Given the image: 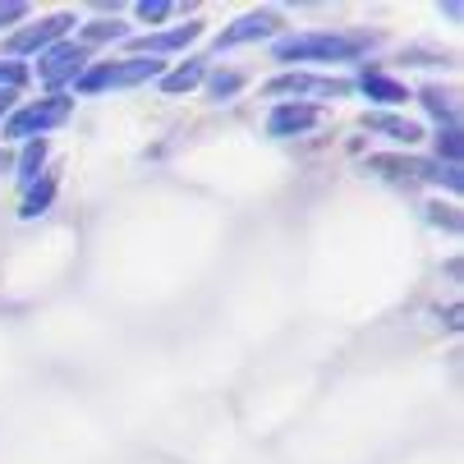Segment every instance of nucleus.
Masks as SVG:
<instances>
[{
    "instance_id": "f257e3e1",
    "label": "nucleus",
    "mask_w": 464,
    "mask_h": 464,
    "mask_svg": "<svg viewBox=\"0 0 464 464\" xmlns=\"http://www.w3.org/2000/svg\"><path fill=\"white\" fill-rule=\"evenodd\" d=\"M377 37L372 33H295V37H281L272 46V60L276 64H341V60H359Z\"/></svg>"
},
{
    "instance_id": "f03ea898",
    "label": "nucleus",
    "mask_w": 464,
    "mask_h": 464,
    "mask_svg": "<svg viewBox=\"0 0 464 464\" xmlns=\"http://www.w3.org/2000/svg\"><path fill=\"white\" fill-rule=\"evenodd\" d=\"M166 74V60H152V55H134V60H97L79 74L74 92L83 97H97V92H115V88H143V83H157Z\"/></svg>"
},
{
    "instance_id": "7ed1b4c3",
    "label": "nucleus",
    "mask_w": 464,
    "mask_h": 464,
    "mask_svg": "<svg viewBox=\"0 0 464 464\" xmlns=\"http://www.w3.org/2000/svg\"><path fill=\"white\" fill-rule=\"evenodd\" d=\"M74 115V97H37V102H24L5 115V139H37V134H51V129H60L64 120Z\"/></svg>"
},
{
    "instance_id": "20e7f679",
    "label": "nucleus",
    "mask_w": 464,
    "mask_h": 464,
    "mask_svg": "<svg viewBox=\"0 0 464 464\" xmlns=\"http://www.w3.org/2000/svg\"><path fill=\"white\" fill-rule=\"evenodd\" d=\"M354 92V83H345V79H326V74H308V70H290V74H281V79H272V83H262V97H276V102H304V97H313V102H336V97H350Z\"/></svg>"
},
{
    "instance_id": "39448f33",
    "label": "nucleus",
    "mask_w": 464,
    "mask_h": 464,
    "mask_svg": "<svg viewBox=\"0 0 464 464\" xmlns=\"http://www.w3.org/2000/svg\"><path fill=\"white\" fill-rule=\"evenodd\" d=\"M92 51L83 42H55L37 55V79L46 88H64V83H79V74L88 70Z\"/></svg>"
},
{
    "instance_id": "423d86ee",
    "label": "nucleus",
    "mask_w": 464,
    "mask_h": 464,
    "mask_svg": "<svg viewBox=\"0 0 464 464\" xmlns=\"http://www.w3.org/2000/svg\"><path fill=\"white\" fill-rule=\"evenodd\" d=\"M74 24H79V14H70V10L51 14V19H37V24H28L24 33H14V37L5 42V55H10V60H19V55H42L46 46H55Z\"/></svg>"
},
{
    "instance_id": "0eeeda50",
    "label": "nucleus",
    "mask_w": 464,
    "mask_h": 464,
    "mask_svg": "<svg viewBox=\"0 0 464 464\" xmlns=\"http://www.w3.org/2000/svg\"><path fill=\"white\" fill-rule=\"evenodd\" d=\"M281 28V14L276 10H253V14H239L230 28L217 33V51H230V46H244V42H262V37H272Z\"/></svg>"
},
{
    "instance_id": "6e6552de",
    "label": "nucleus",
    "mask_w": 464,
    "mask_h": 464,
    "mask_svg": "<svg viewBox=\"0 0 464 464\" xmlns=\"http://www.w3.org/2000/svg\"><path fill=\"white\" fill-rule=\"evenodd\" d=\"M317 120H322V111L313 102H276L272 115H267V134L272 139H299L308 129H317Z\"/></svg>"
},
{
    "instance_id": "1a4fd4ad",
    "label": "nucleus",
    "mask_w": 464,
    "mask_h": 464,
    "mask_svg": "<svg viewBox=\"0 0 464 464\" xmlns=\"http://www.w3.org/2000/svg\"><path fill=\"white\" fill-rule=\"evenodd\" d=\"M208 28L203 24H175V28H166V33H143V37H129V46H134L139 55H152V60H161V55H170V51H184V46H193L198 37H203Z\"/></svg>"
},
{
    "instance_id": "9d476101",
    "label": "nucleus",
    "mask_w": 464,
    "mask_h": 464,
    "mask_svg": "<svg viewBox=\"0 0 464 464\" xmlns=\"http://www.w3.org/2000/svg\"><path fill=\"white\" fill-rule=\"evenodd\" d=\"M359 88H363V97L377 102V106H405V102L414 97L401 79H391V74H382V70H368V74L359 79Z\"/></svg>"
},
{
    "instance_id": "9b49d317",
    "label": "nucleus",
    "mask_w": 464,
    "mask_h": 464,
    "mask_svg": "<svg viewBox=\"0 0 464 464\" xmlns=\"http://www.w3.org/2000/svg\"><path fill=\"white\" fill-rule=\"evenodd\" d=\"M368 129H372V134H382V139H391V143H419L423 139V124L419 120H405V115H368Z\"/></svg>"
},
{
    "instance_id": "f8f14e48",
    "label": "nucleus",
    "mask_w": 464,
    "mask_h": 464,
    "mask_svg": "<svg viewBox=\"0 0 464 464\" xmlns=\"http://www.w3.org/2000/svg\"><path fill=\"white\" fill-rule=\"evenodd\" d=\"M203 79H208V64H203V60H184L179 70H166V74L157 79V88H161L166 97H184V92H193Z\"/></svg>"
},
{
    "instance_id": "ddd939ff",
    "label": "nucleus",
    "mask_w": 464,
    "mask_h": 464,
    "mask_svg": "<svg viewBox=\"0 0 464 464\" xmlns=\"http://www.w3.org/2000/svg\"><path fill=\"white\" fill-rule=\"evenodd\" d=\"M51 198H55V184H51V179H42V184H28V193H24V208H19V217H24V221H33V217L51 212Z\"/></svg>"
},
{
    "instance_id": "4468645a",
    "label": "nucleus",
    "mask_w": 464,
    "mask_h": 464,
    "mask_svg": "<svg viewBox=\"0 0 464 464\" xmlns=\"http://www.w3.org/2000/svg\"><path fill=\"white\" fill-rule=\"evenodd\" d=\"M97 42H129V28L115 24V19H102V24H83V46L92 51Z\"/></svg>"
},
{
    "instance_id": "2eb2a0df",
    "label": "nucleus",
    "mask_w": 464,
    "mask_h": 464,
    "mask_svg": "<svg viewBox=\"0 0 464 464\" xmlns=\"http://www.w3.org/2000/svg\"><path fill=\"white\" fill-rule=\"evenodd\" d=\"M239 88H244V74H239V70H212V74H208V92H212V102H230Z\"/></svg>"
},
{
    "instance_id": "dca6fc26",
    "label": "nucleus",
    "mask_w": 464,
    "mask_h": 464,
    "mask_svg": "<svg viewBox=\"0 0 464 464\" xmlns=\"http://www.w3.org/2000/svg\"><path fill=\"white\" fill-rule=\"evenodd\" d=\"M42 166H46V143H42V139H33V143L19 152V179H24V184H37Z\"/></svg>"
},
{
    "instance_id": "f3484780",
    "label": "nucleus",
    "mask_w": 464,
    "mask_h": 464,
    "mask_svg": "<svg viewBox=\"0 0 464 464\" xmlns=\"http://www.w3.org/2000/svg\"><path fill=\"white\" fill-rule=\"evenodd\" d=\"M419 97H423V106H428V111L437 115V120L455 124V102H450V92H441V88H423Z\"/></svg>"
},
{
    "instance_id": "a211bd4d",
    "label": "nucleus",
    "mask_w": 464,
    "mask_h": 464,
    "mask_svg": "<svg viewBox=\"0 0 464 464\" xmlns=\"http://www.w3.org/2000/svg\"><path fill=\"white\" fill-rule=\"evenodd\" d=\"M437 157H446V166H459V124L437 129Z\"/></svg>"
},
{
    "instance_id": "6ab92c4d",
    "label": "nucleus",
    "mask_w": 464,
    "mask_h": 464,
    "mask_svg": "<svg viewBox=\"0 0 464 464\" xmlns=\"http://www.w3.org/2000/svg\"><path fill=\"white\" fill-rule=\"evenodd\" d=\"M134 14H139V19L152 28V24H166V19L175 14V5H170V0H143V5H139Z\"/></svg>"
},
{
    "instance_id": "aec40b11",
    "label": "nucleus",
    "mask_w": 464,
    "mask_h": 464,
    "mask_svg": "<svg viewBox=\"0 0 464 464\" xmlns=\"http://www.w3.org/2000/svg\"><path fill=\"white\" fill-rule=\"evenodd\" d=\"M28 83V70H24V64L19 60H0V88H24Z\"/></svg>"
},
{
    "instance_id": "412c9836",
    "label": "nucleus",
    "mask_w": 464,
    "mask_h": 464,
    "mask_svg": "<svg viewBox=\"0 0 464 464\" xmlns=\"http://www.w3.org/2000/svg\"><path fill=\"white\" fill-rule=\"evenodd\" d=\"M33 10L24 5V0H5V5H0V28H10V24H19V19H28Z\"/></svg>"
},
{
    "instance_id": "4be33fe9",
    "label": "nucleus",
    "mask_w": 464,
    "mask_h": 464,
    "mask_svg": "<svg viewBox=\"0 0 464 464\" xmlns=\"http://www.w3.org/2000/svg\"><path fill=\"white\" fill-rule=\"evenodd\" d=\"M14 111V88H0V115Z\"/></svg>"
}]
</instances>
